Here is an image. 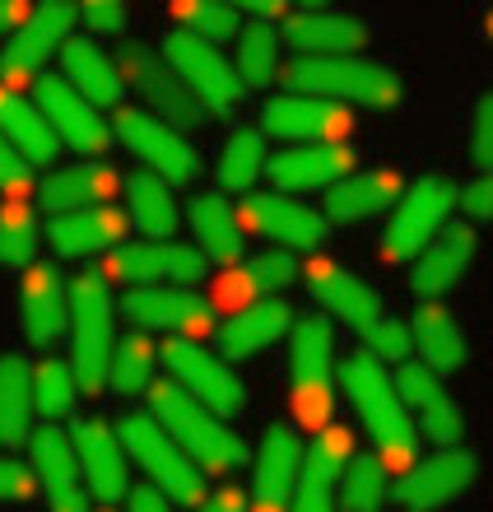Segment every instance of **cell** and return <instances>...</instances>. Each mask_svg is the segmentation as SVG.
Returning a JSON list of instances; mask_svg holds the SVG:
<instances>
[{"instance_id": "6da1fadb", "label": "cell", "mask_w": 493, "mask_h": 512, "mask_svg": "<svg viewBox=\"0 0 493 512\" xmlns=\"http://www.w3.org/2000/svg\"><path fill=\"white\" fill-rule=\"evenodd\" d=\"M345 396L354 401L363 424H368L377 461L387 471H414V461H419V429H414L405 401L396 396V382L387 378V368L377 364L368 350H359L345 364Z\"/></svg>"}, {"instance_id": "7a4b0ae2", "label": "cell", "mask_w": 493, "mask_h": 512, "mask_svg": "<svg viewBox=\"0 0 493 512\" xmlns=\"http://www.w3.org/2000/svg\"><path fill=\"white\" fill-rule=\"evenodd\" d=\"M149 415L173 433V443L182 447L205 475H228L252 461L247 457V443H242L238 433L228 429L214 410H205L191 391L177 387L173 378L149 382Z\"/></svg>"}, {"instance_id": "3957f363", "label": "cell", "mask_w": 493, "mask_h": 512, "mask_svg": "<svg viewBox=\"0 0 493 512\" xmlns=\"http://www.w3.org/2000/svg\"><path fill=\"white\" fill-rule=\"evenodd\" d=\"M284 89L298 98H326V103H354V108H396L405 89L382 61L368 56H294L284 66Z\"/></svg>"}, {"instance_id": "277c9868", "label": "cell", "mask_w": 493, "mask_h": 512, "mask_svg": "<svg viewBox=\"0 0 493 512\" xmlns=\"http://www.w3.org/2000/svg\"><path fill=\"white\" fill-rule=\"evenodd\" d=\"M121 447H126V457L145 471V480L159 489L163 499L187 503L191 512L205 503V471L173 443V433L163 429L149 410L121 415Z\"/></svg>"}, {"instance_id": "5b68a950", "label": "cell", "mask_w": 493, "mask_h": 512, "mask_svg": "<svg viewBox=\"0 0 493 512\" xmlns=\"http://www.w3.org/2000/svg\"><path fill=\"white\" fill-rule=\"evenodd\" d=\"M112 289L98 270L70 284V368L84 396L107 387L112 354H117V331H112Z\"/></svg>"}, {"instance_id": "8992f818", "label": "cell", "mask_w": 493, "mask_h": 512, "mask_svg": "<svg viewBox=\"0 0 493 512\" xmlns=\"http://www.w3.org/2000/svg\"><path fill=\"white\" fill-rule=\"evenodd\" d=\"M456 205H461V187H456L452 177H442V173L419 177L396 201V210H391V224L382 233V243H377V261L382 266L419 261V252L447 229V215H452Z\"/></svg>"}, {"instance_id": "52a82bcc", "label": "cell", "mask_w": 493, "mask_h": 512, "mask_svg": "<svg viewBox=\"0 0 493 512\" xmlns=\"http://www.w3.org/2000/svg\"><path fill=\"white\" fill-rule=\"evenodd\" d=\"M289 382H294V415L307 429H331L335 410V331L326 317H303L289 331Z\"/></svg>"}, {"instance_id": "ba28073f", "label": "cell", "mask_w": 493, "mask_h": 512, "mask_svg": "<svg viewBox=\"0 0 493 512\" xmlns=\"http://www.w3.org/2000/svg\"><path fill=\"white\" fill-rule=\"evenodd\" d=\"M117 75H121V84H135V89L145 94L149 117H159L163 126H173L177 135L200 126V117H205L200 98L168 70V61H159V52H149L145 42H126V47H121Z\"/></svg>"}, {"instance_id": "9c48e42d", "label": "cell", "mask_w": 493, "mask_h": 512, "mask_svg": "<svg viewBox=\"0 0 493 512\" xmlns=\"http://www.w3.org/2000/svg\"><path fill=\"white\" fill-rule=\"evenodd\" d=\"M112 135H121V145L145 163L154 177H163L168 187H187L200 177V154L187 135H177L173 126H163L159 117H149L145 108H117L112 112Z\"/></svg>"}, {"instance_id": "30bf717a", "label": "cell", "mask_w": 493, "mask_h": 512, "mask_svg": "<svg viewBox=\"0 0 493 512\" xmlns=\"http://www.w3.org/2000/svg\"><path fill=\"white\" fill-rule=\"evenodd\" d=\"M163 61H168V70L200 98L205 112H233L242 103L238 70H233V61H228L214 42H200V38H191V33H182V28H173V33L163 38Z\"/></svg>"}, {"instance_id": "8fae6325", "label": "cell", "mask_w": 493, "mask_h": 512, "mask_svg": "<svg viewBox=\"0 0 493 512\" xmlns=\"http://www.w3.org/2000/svg\"><path fill=\"white\" fill-rule=\"evenodd\" d=\"M210 270V261L187 243H131L107 256L98 275L131 284V289H187Z\"/></svg>"}, {"instance_id": "7c38bea8", "label": "cell", "mask_w": 493, "mask_h": 512, "mask_svg": "<svg viewBox=\"0 0 493 512\" xmlns=\"http://www.w3.org/2000/svg\"><path fill=\"white\" fill-rule=\"evenodd\" d=\"M163 364H168V373H173V382L182 391H191L205 410H214V415H238L242 405H247V387L238 382V373L219 359V354L200 350L196 340H168V345H159Z\"/></svg>"}, {"instance_id": "4fadbf2b", "label": "cell", "mask_w": 493, "mask_h": 512, "mask_svg": "<svg viewBox=\"0 0 493 512\" xmlns=\"http://www.w3.org/2000/svg\"><path fill=\"white\" fill-rule=\"evenodd\" d=\"M75 19H80V10H75V5H66V0L33 5L28 24L19 28V33L5 42V52H0V80H10V89H14V84H24V80H33L42 61H47L52 52H61V47L70 42Z\"/></svg>"}, {"instance_id": "5bb4252c", "label": "cell", "mask_w": 493, "mask_h": 512, "mask_svg": "<svg viewBox=\"0 0 493 512\" xmlns=\"http://www.w3.org/2000/svg\"><path fill=\"white\" fill-rule=\"evenodd\" d=\"M38 112L47 117V126L56 131L61 145H70L75 154H103L117 135H112V122L98 117V108L84 94H75L61 75H38Z\"/></svg>"}, {"instance_id": "9a60e30c", "label": "cell", "mask_w": 493, "mask_h": 512, "mask_svg": "<svg viewBox=\"0 0 493 512\" xmlns=\"http://www.w3.org/2000/svg\"><path fill=\"white\" fill-rule=\"evenodd\" d=\"M480 475V457L466 447H442L438 457L419 461L414 471L400 475V485L391 489V499L405 512H438L442 503H452L456 494H466Z\"/></svg>"}, {"instance_id": "2e32d148", "label": "cell", "mask_w": 493, "mask_h": 512, "mask_svg": "<svg viewBox=\"0 0 493 512\" xmlns=\"http://www.w3.org/2000/svg\"><path fill=\"white\" fill-rule=\"evenodd\" d=\"M349 457H354L349 429H340V424L321 429L303 447V471H298V489L289 499V512H340V475H345Z\"/></svg>"}, {"instance_id": "e0dca14e", "label": "cell", "mask_w": 493, "mask_h": 512, "mask_svg": "<svg viewBox=\"0 0 493 512\" xmlns=\"http://www.w3.org/2000/svg\"><path fill=\"white\" fill-rule=\"evenodd\" d=\"M70 443H75V457H80L84 489L103 508H112V503H121L131 494V466H126L131 457L121 447V433L107 419H80V429L70 433Z\"/></svg>"}, {"instance_id": "ac0fdd59", "label": "cell", "mask_w": 493, "mask_h": 512, "mask_svg": "<svg viewBox=\"0 0 493 512\" xmlns=\"http://www.w3.org/2000/svg\"><path fill=\"white\" fill-rule=\"evenodd\" d=\"M242 219L261 238H275L284 252H321L331 238V219L307 210L303 201H289L280 191H252L242 201Z\"/></svg>"}, {"instance_id": "d6986e66", "label": "cell", "mask_w": 493, "mask_h": 512, "mask_svg": "<svg viewBox=\"0 0 493 512\" xmlns=\"http://www.w3.org/2000/svg\"><path fill=\"white\" fill-rule=\"evenodd\" d=\"M303 280H307V289H312V298H317L321 308L331 312V317H340L349 331L373 336L377 326H382V298H377L354 270L340 266V261H331V256H312L307 270H303Z\"/></svg>"}, {"instance_id": "ffe728a7", "label": "cell", "mask_w": 493, "mask_h": 512, "mask_svg": "<svg viewBox=\"0 0 493 512\" xmlns=\"http://www.w3.org/2000/svg\"><path fill=\"white\" fill-rule=\"evenodd\" d=\"M261 126L270 135H280V140H294V145H349L354 117H349V108L326 103V98L280 94L266 103Z\"/></svg>"}, {"instance_id": "44dd1931", "label": "cell", "mask_w": 493, "mask_h": 512, "mask_svg": "<svg viewBox=\"0 0 493 512\" xmlns=\"http://www.w3.org/2000/svg\"><path fill=\"white\" fill-rule=\"evenodd\" d=\"M396 396L405 401V410H410L414 429H424L433 443L452 447L461 433H466V419H461V405L452 401V391L442 387V378L433 373L428 364H419V359H410V364L396 368Z\"/></svg>"}, {"instance_id": "7402d4cb", "label": "cell", "mask_w": 493, "mask_h": 512, "mask_svg": "<svg viewBox=\"0 0 493 512\" xmlns=\"http://www.w3.org/2000/svg\"><path fill=\"white\" fill-rule=\"evenodd\" d=\"M303 471V438L289 424H270L256 447V475H252V508L256 512H289V499L298 489Z\"/></svg>"}, {"instance_id": "603a6c76", "label": "cell", "mask_w": 493, "mask_h": 512, "mask_svg": "<svg viewBox=\"0 0 493 512\" xmlns=\"http://www.w3.org/2000/svg\"><path fill=\"white\" fill-rule=\"evenodd\" d=\"M19 326H24L28 345H38V350H52L70 331V289L56 266L33 261L24 270V280H19Z\"/></svg>"}, {"instance_id": "cb8c5ba5", "label": "cell", "mask_w": 493, "mask_h": 512, "mask_svg": "<svg viewBox=\"0 0 493 512\" xmlns=\"http://www.w3.org/2000/svg\"><path fill=\"white\" fill-rule=\"evenodd\" d=\"M121 312L135 326H159V331H173L177 340H196L214 326V308L191 289H126Z\"/></svg>"}, {"instance_id": "d4e9b609", "label": "cell", "mask_w": 493, "mask_h": 512, "mask_svg": "<svg viewBox=\"0 0 493 512\" xmlns=\"http://www.w3.org/2000/svg\"><path fill=\"white\" fill-rule=\"evenodd\" d=\"M33 475L47 489V503L52 512H89L84 499V475H80V457H75V443H70L66 429L56 424H42L33 438Z\"/></svg>"}, {"instance_id": "484cf974", "label": "cell", "mask_w": 493, "mask_h": 512, "mask_svg": "<svg viewBox=\"0 0 493 512\" xmlns=\"http://www.w3.org/2000/svg\"><path fill=\"white\" fill-rule=\"evenodd\" d=\"M354 163L359 159H354L349 145H289L280 154H270L266 173L280 187V196H289V191H317V187L331 191L335 182H345L354 173Z\"/></svg>"}, {"instance_id": "4316f807", "label": "cell", "mask_w": 493, "mask_h": 512, "mask_svg": "<svg viewBox=\"0 0 493 512\" xmlns=\"http://www.w3.org/2000/svg\"><path fill=\"white\" fill-rule=\"evenodd\" d=\"M480 252V233L470 229V224H452V229H442L433 243L419 252L414 261V275H410V289L414 298H424V303H438L447 289H456V280L470 270Z\"/></svg>"}, {"instance_id": "83f0119b", "label": "cell", "mask_w": 493, "mask_h": 512, "mask_svg": "<svg viewBox=\"0 0 493 512\" xmlns=\"http://www.w3.org/2000/svg\"><path fill=\"white\" fill-rule=\"evenodd\" d=\"M131 229V215L117 205H89V210H70V215L47 219V243L61 256H98V252H117L121 238Z\"/></svg>"}, {"instance_id": "f1b7e54d", "label": "cell", "mask_w": 493, "mask_h": 512, "mask_svg": "<svg viewBox=\"0 0 493 512\" xmlns=\"http://www.w3.org/2000/svg\"><path fill=\"white\" fill-rule=\"evenodd\" d=\"M284 38L294 42L303 56H359L368 47V24L340 10H294L284 24Z\"/></svg>"}, {"instance_id": "f546056e", "label": "cell", "mask_w": 493, "mask_h": 512, "mask_svg": "<svg viewBox=\"0 0 493 512\" xmlns=\"http://www.w3.org/2000/svg\"><path fill=\"white\" fill-rule=\"evenodd\" d=\"M294 331V308L280 303V298H266V303H252V308L233 312L224 326H219V350H224V364H242L261 354L266 345Z\"/></svg>"}, {"instance_id": "4dcf8cb0", "label": "cell", "mask_w": 493, "mask_h": 512, "mask_svg": "<svg viewBox=\"0 0 493 512\" xmlns=\"http://www.w3.org/2000/svg\"><path fill=\"white\" fill-rule=\"evenodd\" d=\"M405 196L400 191V177L391 168H354L345 182H335L326 191V219L335 224H359V219H373L382 210H396V201Z\"/></svg>"}, {"instance_id": "1f68e13d", "label": "cell", "mask_w": 493, "mask_h": 512, "mask_svg": "<svg viewBox=\"0 0 493 512\" xmlns=\"http://www.w3.org/2000/svg\"><path fill=\"white\" fill-rule=\"evenodd\" d=\"M61 80L75 89V94H84L94 108H121V75H117V61L98 47V42L89 38H70L66 47H61Z\"/></svg>"}, {"instance_id": "d6a6232c", "label": "cell", "mask_w": 493, "mask_h": 512, "mask_svg": "<svg viewBox=\"0 0 493 512\" xmlns=\"http://www.w3.org/2000/svg\"><path fill=\"white\" fill-rule=\"evenodd\" d=\"M187 224L191 238H196V252L205 261H219V266H233L247 252V229L242 219L233 215V205L224 196H191L187 205Z\"/></svg>"}, {"instance_id": "836d02e7", "label": "cell", "mask_w": 493, "mask_h": 512, "mask_svg": "<svg viewBox=\"0 0 493 512\" xmlns=\"http://www.w3.org/2000/svg\"><path fill=\"white\" fill-rule=\"evenodd\" d=\"M117 187V173L103 168V163H66V168H56L47 173L42 182L38 201L47 215H70V210H89V205H107Z\"/></svg>"}, {"instance_id": "e575fe53", "label": "cell", "mask_w": 493, "mask_h": 512, "mask_svg": "<svg viewBox=\"0 0 493 512\" xmlns=\"http://www.w3.org/2000/svg\"><path fill=\"white\" fill-rule=\"evenodd\" d=\"M126 215L140 233H145V243H173L177 224H182V210L173 201V187L154 173H135L126 177Z\"/></svg>"}, {"instance_id": "d590c367", "label": "cell", "mask_w": 493, "mask_h": 512, "mask_svg": "<svg viewBox=\"0 0 493 512\" xmlns=\"http://www.w3.org/2000/svg\"><path fill=\"white\" fill-rule=\"evenodd\" d=\"M414 350H419V364H428L433 373H456V368L466 364V336H461V326L456 317L442 303H424V308L414 312Z\"/></svg>"}, {"instance_id": "8d00e7d4", "label": "cell", "mask_w": 493, "mask_h": 512, "mask_svg": "<svg viewBox=\"0 0 493 512\" xmlns=\"http://www.w3.org/2000/svg\"><path fill=\"white\" fill-rule=\"evenodd\" d=\"M0 135H5L28 163H56V149H61L56 131L47 126L38 103L19 98L14 89H0Z\"/></svg>"}, {"instance_id": "74e56055", "label": "cell", "mask_w": 493, "mask_h": 512, "mask_svg": "<svg viewBox=\"0 0 493 512\" xmlns=\"http://www.w3.org/2000/svg\"><path fill=\"white\" fill-rule=\"evenodd\" d=\"M38 415L33 405V364L19 354L0 359V447H19L28 438V419Z\"/></svg>"}, {"instance_id": "f35d334b", "label": "cell", "mask_w": 493, "mask_h": 512, "mask_svg": "<svg viewBox=\"0 0 493 512\" xmlns=\"http://www.w3.org/2000/svg\"><path fill=\"white\" fill-rule=\"evenodd\" d=\"M391 499V471L377 461V452H354L340 475V512H382Z\"/></svg>"}, {"instance_id": "ab89813d", "label": "cell", "mask_w": 493, "mask_h": 512, "mask_svg": "<svg viewBox=\"0 0 493 512\" xmlns=\"http://www.w3.org/2000/svg\"><path fill=\"white\" fill-rule=\"evenodd\" d=\"M233 70L242 84L266 89L280 75V33L270 28V19H256L238 33V52H233Z\"/></svg>"}, {"instance_id": "60d3db41", "label": "cell", "mask_w": 493, "mask_h": 512, "mask_svg": "<svg viewBox=\"0 0 493 512\" xmlns=\"http://www.w3.org/2000/svg\"><path fill=\"white\" fill-rule=\"evenodd\" d=\"M219 187L224 191H252L256 177L266 173V135L247 126V131H233L219 149Z\"/></svg>"}, {"instance_id": "b9f144b4", "label": "cell", "mask_w": 493, "mask_h": 512, "mask_svg": "<svg viewBox=\"0 0 493 512\" xmlns=\"http://www.w3.org/2000/svg\"><path fill=\"white\" fill-rule=\"evenodd\" d=\"M303 270H298V261L284 247H275V252H261V256H252L247 266L238 270V280H228V289L224 294L228 298H247L252 294L256 303H266L270 294H280V289H289V284L298 280Z\"/></svg>"}, {"instance_id": "7bdbcfd3", "label": "cell", "mask_w": 493, "mask_h": 512, "mask_svg": "<svg viewBox=\"0 0 493 512\" xmlns=\"http://www.w3.org/2000/svg\"><path fill=\"white\" fill-rule=\"evenodd\" d=\"M154 368H159V345H154L145 331H131V336L117 340V354H112L107 387L121 391V396L149 391V382H154Z\"/></svg>"}, {"instance_id": "ee69618b", "label": "cell", "mask_w": 493, "mask_h": 512, "mask_svg": "<svg viewBox=\"0 0 493 512\" xmlns=\"http://www.w3.org/2000/svg\"><path fill=\"white\" fill-rule=\"evenodd\" d=\"M75 396H80V382H75V368L66 359H42L33 364V405L38 415L52 424V419H66L75 410Z\"/></svg>"}, {"instance_id": "f6af8a7d", "label": "cell", "mask_w": 493, "mask_h": 512, "mask_svg": "<svg viewBox=\"0 0 493 512\" xmlns=\"http://www.w3.org/2000/svg\"><path fill=\"white\" fill-rule=\"evenodd\" d=\"M173 19L182 33H191L200 42H224L233 33H242L238 10L219 5V0H182V5H173Z\"/></svg>"}, {"instance_id": "bcb514c9", "label": "cell", "mask_w": 493, "mask_h": 512, "mask_svg": "<svg viewBox=\"0 0 493 512\" xmlns=\"http://www.w3.org/2000/svg\"><path fill=\"white\" fill-rule=\"evenodd\" d=\"M38 219L33 210L19 201H10L0 210V266H33V256H38Z\"/></svg>"}, {"instance_id": "7dc6e473", "label": "cell", "mask_w": 493, "mask_h": 512, "mask_svg": "<svg viewBox=\"0 0 493 512\" xmlns=\"http://www.w3.org/2000/svg\"><path fill=\"white\" fill-rule=\"evenodd\" d=\"M363 345H368V354H373L377 364H410L414 359V331L410 322H396V317H382V326H377L373 336H363Z\"/></svg>"}, {"instance_id": "c3c4849f", "label": "cell", "mask_w": 493, "mask_h": 512, "mask_svg": "<svg viewBox=\"0 0 493 512\" xmlns=\"http://www.w3.org/2000/svg\"><path fill=\"white\" fill-rule=\"evenodd\" d=\"M28 187H33V163H28L24 154L0 135V191H5L10 201H19Z\"/></svg>"}, {"instance_id": "681fc988", "label": "cell", "mask_w": 493, "mask_h": 512, "mask_svg": "<svg viewBox=\"0 0 493 512\" xmlns=\"http://www.w3.org/2000/svg\"><path fill=\"white\" fill-rule=\"evenodd\" d=\"M470 159L480 173H493V94L475 103V126H470Z\"/></svg>"}, {"instance_id": "f907efd6", "label": "cell", "mask_w": 493, "mask_h": 512, "mask_svg": "<svg viewBox=\"0 0 493 512\" xmlns=\"http://www.w3.org/2000/svg\"><path fill=\"white\" fill-rule=\"evenodd\" d=\"M75 10H80V24L103 33V38H117L121 28H126V5L121 0H84Z\"/></svg>"}, {"instance_id": "816d5d0a", "label": "cell", "mask_w": 493, "mask_h": 512, "mask_svg": "<svg viewBox=\"0 0 493 512\" xmlns=\"http://www.w3.org/2000/svg\"><path fill=\"white\" fill-rule=\"evenodd\" d=\"M33 499V471L24 461L0 457V503H24Z\"/></svg>"}, {"instance_id": "f5cc1de1", "label": "cell", "mask_w": 493, "mask_h": 512, "mask_svg": "<svg viewBox=\"0 0 493 512\" xmlns=\"http://www.w3.org/2000/svg\"><path fill=\"white\" fill-rule=\"evenodd\" d=\"M461 215L470 219H493V173H480L470 187H461Z\"/></svg>"}, {"instance_id": "db71d44e", "label": "cell", "mask_w": 493, "mask_h": 512, "mask_svg": "<svg viewBox=\"0 0 493 512\" xmlns=\"http://www.w3.org/2000/svg\"><path fill=\"white\" fill-rule=\"evenodd\" d=\"M196 512H247V494L238 485H224V489H214V494H205V503Z\"/></svg>"}, {"instance_id": "11a10c76", "label": "cell", "mask_w": 493, "mask_h": 512, "mask_svg": "<svg viewBox=\"0 0 493 512\" xmlns=\"http://www.w3.org/2000/svg\"><path fill=\"white\" fill-rule=\"evenodd\" d=\"M126 508L131 512H173V499H163L154 485H135L131 494H126Z\"/></svg>"}, {"instance_id": "9f6ffc18", "label": "cell", "mask_w": 493, "mask_h": 512, "mask_svg": "<svg viewBox=\"0 0 493 512\" xmlns=\"http://www.w3.org/2000/svg\"><path fill=\"white\" fill-rule=\"evenodd\" d=\"M28 14H33V5H24V0H0V38L10 42L28 24Z\"/></svg>"}, {"instance_id": "6f0895ef", "label": "cell", "mask_w": 493, "mask_h": 512, "mask_svg": "<svg viewBox=\"0 0 493 512\" xmlns=\"http://www.w3.org/2000/svg\"><path fill=\"white\" fill-rule=\"evenodd\" d=\"M489 38H493V10H489Z\"/></svg>"}, {"instance_id": "680465c9", "label": "cell", "mask_w": 493, "mask_h": 512, "mask_svg": "<svg viewBox=\"0 0 493 512\" xmlns=\"http://www.w3.org/2000/svg\"><path fill=\"white\" fill-rule=\"evenodd\" d=\"M103 512H112V508H103Z\"/></svg>"}]
</instances>
